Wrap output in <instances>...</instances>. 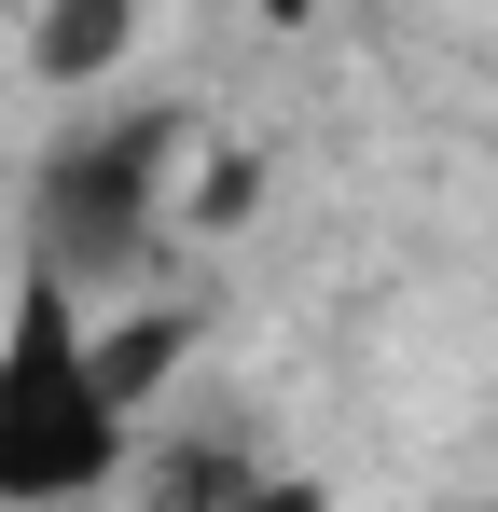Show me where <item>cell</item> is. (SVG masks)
I'll list each match as a JSON object with an SVG mask.
<instances>
[{"label":"cell","mask_w":498,"mask_h":512,"mask_svg":"<svg viewBox=\"0 0 498 512\" xmlns=\"http://www.w3.org/2000/svg\"><path fill=\"white\" fill-rule=\"evenodd\" d=\"M125 471V416L97 388V319L70 277H28L0 319V512H70Z\"/></svg>","instance_id":"6da1fadb"},{"label":"cell","mask_w":498,"mask_h":512,"mask_svg":"<svg viewBox=\"0 0 498 512\" xmlns=\"http://www.w3.org/2000/svg\"><path fill=\"white\" fill-rule=\"evenodd\" d=\"M166 153H180V125L166 111H111V125H83L42 153V277H111V263H139L166 208Z\"/></svg>","instance_id":"7a4b0ae2"},{"label":"cell","mask_w":498,"mask_h":512,"mask_svg":"<svg viewBox=\"0 0 498 512\" xmlns=\"http://www.w3.org/2000/svg\"><path fill=\"white\" fill-rule=\"evenodd\" d=\"M125 56H139V0H28V70H42V84H111V70H125Z\"/></svg>","instance_id":"3957f363"},{"label":"cell","mask_w":498,"mask_h":512,"mask_svg":"<svg viewBox=\"0 0 498 512\" xmlns=\"http://www.w3.org/2000/svg\"><path fill=\"white\" fill-rule=\"evenodd\" d=\"M180 346H194V319H111V333H97V388H111V416H139V402H153L166 374H180Z\"/></svg>","instance_id":"277c9868"},{"label":"cell","mask_w":498,"mask_h":512,"mask_svg":"<svg viewBox=\"0 0 498 512\" xmlns=\"http://www.w3.org/2000/svg\"><path fill=\"white\" fill-rule=\"evenodd\" d=\"M249 485V443H180V457H153V512H222Z\"/></svg>","instance_id":"5b68a950"},{"label":"cell","mask_w":498,"mask_h":512,"mask_svg":"<svg viewBox=\"0 0 498 512\" xmlns=\"http://www.w3.org/2000/svg\"><path fill=\"white\" fill-rule=\"evenodd\" d=\"M222 512H332V485H319V471H249Z\"/></svg>","instance_id":"8992f818"},{"label":"cell","mask_w":498,"mask_h":512,"mask_svg":"<svg viewBox=\"0 0 498 512\" xmlns=\"http://www.w3.org/2000/svg\"><path fill=\"white\" fill-rule=\"evenodd\" d=\"M249 194H263V167H208V194H194V222H249Z\"/></svg>","instance_id":"52a82bcc"}]
</instances>
